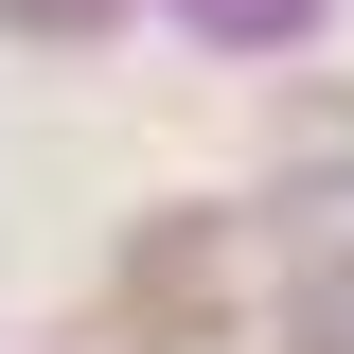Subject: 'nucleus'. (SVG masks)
Instances as JSON below:
<instances>
[{
  "mask_svg": "<svg viewBox=\"0 0 354 354\" xmlns=\"http://www.w3.org/2000/svg\"><path fill=\"white\" fill-rule=\"evenodd\" d=\"M301 354H354V266H319V283H301Z\"/></svg>",
  "mask_w": 354,
  "mask_h": 354,
  "instance_id": "obj_1",
  "label": "nucleus"
},
{
  "mask_svg": "<svg viewBox=\"0 0 354 354\" xmlns=\"http://www.w3.org/2000/svg\"><path fill=\"white\" fill-rule=\"evenodd\" d=\"M213 18H301V0H213Z\"/></svg>",
  "mask_w": 354,
  "mask_h": 354,
  "instance_id": "obj_2",
  "label": "nucleus"
}]
</instances>
